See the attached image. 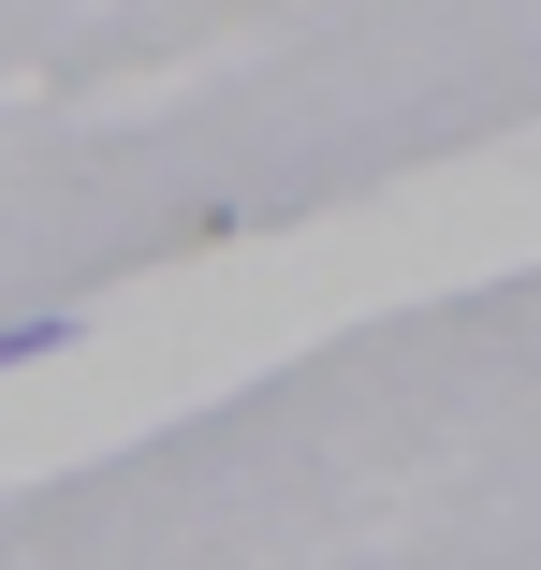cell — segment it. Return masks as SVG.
<instances>
[{"instance_id": "6da1fadb", "label": "cell", "mask_w": 541, "mask_h": 570, "mask_svg": "<svg viewBox=\"0 0 541 570\" xmlns=\"http://www.w3.org/2000/svg\"><path fill=\"white\" fill-rule=\"evenodd\" d=\"M59 336H73L59 307H30V322H0V366H45V352H59Z\"/></svg>"}]
</instances>
